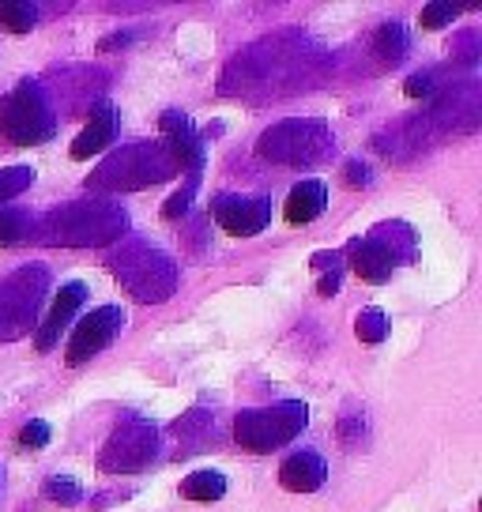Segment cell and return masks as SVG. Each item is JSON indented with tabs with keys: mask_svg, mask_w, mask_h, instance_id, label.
Masks as SVG:
<instances>
[{
	"mask_svg": "<svg viewBox=\"0 0 482 512\" xmlns=\"http://www.w3.org/2000/svg\"><path fill=\"white\" fill-rule=\"evenodd\" d=\"M328 72V49L306 31H275L241 49L219 76V95L241 102H272L309 91Z\"/></svg>",
	"mask_w": 482,
	"mask_h": 512,
	"instance_id": "cell-1",
	"label": "cell"
},
{
	"mask_svg": "<svg viewBox=\"0 0 482 512\" xmlns=\"http://www.w3.org/2000/svg\"><path fill=\"white\" fill-rule=\"evenodd\" d=\"M129 230V215L113 200H76L65 208L49 211L42 219H34L31 238L38 245L53 249H98L121 241Z\"/></svg>",
	"mask_w": 482,
	"mask_h": 512,
	"instance_id": "cell-2",
	"label": "cell"
},
{
	"mask_svg": "<svg viewBox=\"0 0 482 512\" xmlns=\"http://www.w3.org/2000/svg\"><path fill=\"white\" fill-rule=\"evenodd\" d=\"M106 268L136 302L144 305L166 302L177 290V260L166 249H159V245H151L144 238L121 241L106 256Z\"/></svg>",
	"mask_w": 482,
	"mask_h": 512,
	"instance_id": "cell-3",
	"label": "cell"
},
{
	"mask_svg": "<svg viewBox=\"0 0 482 512\" xmlns=\"http://www.w3.org/2000/svg\"><path fill=\"white\" fill-rule=\"evenodd\" d=\"M177 174V159L162 140H147V144H129L113 151L110 159L98 170L87 174V189L91 192H140L151 185H162Z\"/></svg>",
	"mask_w": 482,
	"mask_h": 512,
	"instance_id": "cell-4",
	"label": "cell"
},
{
	"mask_svg": "<svg viewBox=\"0 0 482 512\" xmlns=\"http://www.w3.org/2000/svg\"><path fill=\"white\" fill-rule=\"evenodd\" d=\"M260 159L275 162V166H321L336 155V136L332 128L317 121V117H287L264 128L257 140Z\"/></svg>",
	"mask_w": 482,
	"mask_h": 512,
	"instance_id": "cell-5",
	"label": "cell"
},
{
	"mask_svg": "<svg viewBox=\"0 0 482 512\" xmlns=\"http://www.w3.org/2000/svg\"><path fill=\"white\" fill-rule=\"evenodd\" d=\"M309 422V407L298 400L287 403H272V407H249V411H238L234 418V441H238L245 452H275L287 441H294L298 433L306 430Z\"/></svg>",
	"mask_w": 482,
	"mask_h": 512,
	"instance_id": "cell-6",
	"label": "cell"
},
{
	"mask_svg": "<svg viewBox=\"0 0 482 512\" xmlns=\"http://www.w3.org/2000/svg\"><path fill=\"white\" fill-rule=\"evenodd\" d=\"M0 132L16 147H38L53 140L57 117H53V106H49L42 83L23 80L4 95V102H0Z\"/></svg>",
	"mask_w": 482,
	"mask_h": 512,
	"instance_id": "cell-7",
	"label": "cell"
},
{
	"mask_svg": "<svg viewBox=\"0 0 482 512\" xmlns=\"http://www.w3.org/2000/svg\"><path fill=\"white\" fill-rule=\"evenodd\" d=\"M46 290L49 272L42 264H27V268H16L8 279H0V343L23 339L38 324Z\"/></svg>",
	"mask_w": 482,
	"mask_h": 512,
	"instance_id": "cell-8",
	"label": "cell"
},
{
	"mask_svg": "<svg viewBox=\"0 0 482 512\" xmlns=\"http://www.w3.org/2000/svg\"><path fill=\"white\" fill-rule=\"evenodd\" d=\"M159 430L144 418H129L110 433V441L98 452V471L106 475H132L159 460Z\"/></svg>",
	"mask_w": 482,
	"mask_h": 512,
	"instance_id": "cell-9",
	"label": "cell"
},
{
	"mask_svg": "<svg viewBox=\"0 0 482 512\" xmlns=\"http://www.w3.org/2000/svg\"><path fill=\"white\" fill-rule=\"evenodd\" d=\"M211 219L234 238H257L264 226L272 223V200L268 196H234L219 192L211 200Z\"/></svg>",
	"mask_w": 482,
	"mask_h": 512,
	"instance_id": "cell-10",
	"label": "cell"
},
{
	"mask_svg": "<svg viewBox=\"0 0 482 512\" xmlns=\"http://www.w3.org/2000/svg\"><path fill=\"white\" fill-rule=\"evenodd\" d=\"M121 324H125V313H121L117 305L91 309V313L76 324L72 339H68L65 362H68V366H83V362H91L98 351H106V347H110L113 336L121 332Z\"/></svg>",
	"mask_w": 482,
	"mask_h": 512,
	"instance_id": "cell-11",
	"label": "cell"
},
{
	"mask_svg": "<svg viewBox=\"0 0 482 512\" xmlns=\"http://www.w3.org/2000/svg\"><path fill=\"white\" fill-rule=\"evenodd\" d=\"M162 128V144L170 147V155L177 159V170H185V185H196L200 189V170H204V144L196 136L193 121L181 110H166L159 117Z\"/></svg>",
	"mask_w": 482,
	"mask_h": 512,
	"instance_id": "cell-12",
	"label": "cell"
},
{
	"mask_svg": "<svg viewBox=\"0 0 482 512\" xmlns=\"http://www.w3.org/2000/svg\"><path fill=\"white\" fill-rule=\"evenodd\" d=\"M83 298H87V287H83V283H65V287H61V294L53 298L49 317L38 324V336H34V347H38V351H49V347L61 339V332L68 328V320L76 317V309L83 305Z\"/></svg>",
	"mask_w": 482,
	"mask_h": 512,
	"instance_id": "cell-13",
	"label": "cell"
},
{
	"mask_svg": "<svg viewBox=\"0 0 482 512\" xmlns=\"http://www.w3.org/2000/svg\"><path fill=\"white\" fill-rule=\"evenodd\" d=\"M324 479H328V464H324L317 452H309V448L287 456L283 467H279V482H283V490H290V494H313V490L324 486Z\"/></svg>",
	"mask_w": 482,
	"mask_h": 512,
	"instance_id": "cell-14",
	"label": "cell"
},
{
	"mask_svg": "<svg viewBox=\"0 0 482 512\" xmlns=\"http://www.w3.org/2000/svg\"><path fill=\"white\" fill-rule=\"evenodd\" d=\"M113 136H117V110H113L110 102H98L95 110H91V121L83 128L80 136L72 140V159H91L98 151H106L113 144Z\"/></svg>",
	"mask_w": 482,
	"mask_h": 512,
	"instance_id": "cell-15",
	"label": "cell"
},
{
	"mask_svg": "<svg viewBox=\"0 0 482 512\" xmlns=\"http://www.w3.org/2000/svg\"><path fill=\"white\" fill-rule=\"evenodd\" d=\"M347 260H351V272L358 279H366V283H385L392 268H396L388 249L377 238H354L347 245Z\"/></svg>",
	"mask_w": 482,
	"mask_h": 512,
	"instance_id": "cell-16",
	"label": "cell"
},
{
	"mask_svg": "<svg viewBox=\"0 0 482 512\" xmlns=\"http://www.w3.org/2000/svg\"><path fill=\"white\" fill-rule=\"evenodd\" d=\"M324 208H328V185L317 181V177H309V181H298V185L290 189L283 215H287V223L306 226V223H313V219H321Z\"/></svg>",
	"mask_w": 482,
	"mask_h": 512,
	"instance_id": "cell-17",
	"label": "cell"
},
{
	"mask_svg": "<svg viewBox=\"0 0 482 512\" xmlns=\"http://www.w3.org/2000/svg\"><path fill=\"white\" fill-rule=\"evenodd\" d=\"M407 49H411V38H407L403 23L388 19V23L377 27V34H373V53H377V61L385 64V68H396L407 57Z\"/></svg>",
	"mask_w": 482,
	"mask_h": 512,
	"instance_id": "cell-18",
	"label": "cell"
},
{
	"mask_svg": "<svg viewBox=\"0 0 482 512\" xmlns=\"http://www.w3.org/2000/svg\"><path fill=\"white\" fill-rule=\"evenodd\" d=\"M370 238H377L385 245L392 264H411V256H415V230L407 223H381Z\"/></svg>",
	"mask_w": 482,
	"mask_h": 512,
	"instance_id": "cell-19",
	"label": "cell"
},
{
	"mask_svg": "<svg viewBox=\"0 0 482 512\" xmlns=\"http://www.w3.org/2000/svg\"><path fill=\"white\" fill-rule=\"evenodd\" d=\"M174 433L181 437V441H189L181 452L204 448L208 445V437H215V418H211V411H189L185 418H177L174 422Z\"/></svg>",
	"mask_w": 482,
	"mask_h": 512,
	"instance_id": "cell-20",
	"label": "cell"
},
{
	"mask_svg": "<svg viewBox=\"0 0 482 512\" xmlns=\"http://www.w3.org/2000/svg\"><path fill=\"white\" fill-rule=\"evenodd\" d=\"M181 494L189 497V501L211 505V501H219V497L226 494V479L219 475V471H211V467H204V471H193L189 479L181 482Z\"/></svg>",
	"mask_w": 482,
	"mask_h": 512,
	"instance_id": "cell-21",
	"label": "cell"
},
{
	"mask_svg": "<svg viewBox=\"0 0 482 512\" xmlns=\"http://www.w3.org/2000/svg\"><path fill=\"white\" fill-rule=\"evenodd\" d=\"M38 23V8L27 0H0V27L12 34H27Z\"/></svg>",
	"mask_w": 482,
	"mask_h": 512,
	"instance_id": "cell-22",
	"label": "cell"
},
{
	"mask_svg": "<svg viewBox=\"0 0 482 512\" xmlns=\"http://www.w3.org/2000/svg\"><path fill=\"white\" fill-rule=\"evenodd\" d=\"M34 219L23 208H0V245H19V241L31 238Z\"/></svg>",
	"mask_w": 482,
	"mask_h": 512,
	"instance_id": "cell-23",
	"label": "cell"
},
{
	"mask_svg": "<svg viewBox=\"0 0 482 512\" xmlns=\"http://www.w3.org/2000/svg\"><path fill=\"white\" fill-rule=\"evenodd\" d=\"M354 336L362 343H385L388 339V317L381 309H362L354 320Z\"/></svg>",
	"mask_w": 482,
	"mask_h": 512,
	"instance_id": "cell-24",
	"label": "cell"
},
{
	"mask_svg": "<svg viewBox=\"0 0 482 512\" xmlns=\"http://www.w3.org/2000/svg\"><path fill=\"white\" fill-rule=\"evenodd\" d=\"M31 185H34L31 166H8V170H0V208H4L8 200H16L23 189H31Z\"/></svg>",
	"mask_w": 482,
	"mask_h": 512,
	"instance_id": "cell-25",
	"label": "cell"
},
{
	"mask_svg": "<svg viewBox=\"0 0 482 512\" xmlns=\"http://www.w3.org/2000/svg\"><path fill=\"white\" fill-rule=\"evenodd\" d=\"M42 494H46L49 501H57V505H76V501H83L80 482L68 479V475H53V479H46Z\"/></svg>",
	"mask_w": 482,
	"mask_h": 512,
	"instance_id": "cell-26",
	"label": "cell"
},
{
	"mask_svg": "<svg viewBox=\"0 0 482 512\" xmlns=\"http://www.w3.org/2000/svg\"><path fill=\"white\" fill-rule=\"evenodd\" d=\"M460 12H471V4H426L418 23H422L426 31H441V27H445L449 19L460 16Z\"/></svg>",
	"mask_w": 482,
	"mask_h": 512,
	"instance_id": "cell-27",
	"label": "cell"
},
{
	"mask_svg": "<svg viewBox=\"0 0 482 512\" xmlns=\"http://www.w3.org/2000/svg\"><path fill=\"white\" fill-rule=\"evenodd\" d=\"M403 91H407V98H437L445 91V83L437 80V72H415L403 83Z\"/></svg>",
	"mask_w": 482,
	"mask_h": 512,
	"instance_id": "cell-28",
	"label": "cell"
},
{
	"mask_svg": "<svg viewBox=\"0 0 482 512\" xmlns=\"http://www.w3.org/2000/svg\"><path fill=\"white\" fill-rule=\"evenodd\" d=\"M49 445V426L46 422H27L23 430H19V448H27V452H38V448H46Z\"/></svg>",
	"mask_w": 482,
	"mask_h": 512,
	"instance_id": "cell-29",
	"label": "cell"
},
{
	"mask_svg": "<svg viewBox=\"0 0 482 512\" xmlns=\"http://www.w3.org/2000/svg\"><path fill=\"white\" fill-rule=\"evenodd\" d=\"M373 181V174H370V166L366 162H347V185H370Z\"/></svg>",
	"mask_w": 482,
	"mask_h": 512,
	"instance_id": "cell-30",
	"label": "cell"
},
{
	"mask_svg": "<svg viewBox=\"0 0 482 512\" xmlns=\"http://www.w3.org/2000/svg\"><path fill=\"white\" fill-rule=\"evenodd\" d=\"M132 38H136V34H132V31L110 34V38H102V42H98V49H117V46H129Z\"/></svg>",
	"mask_w": 482,
	"mask_h": 512,
	"instance_id": "cell-31",
	"label": "cell"
},
{
	"mask_svg": "<svg viewBox=\"0 0 482 512\" xmlns=\"http://www.w3.org/2000/svg\"><path fill=\"white\" fill-rule=\"evenodd\" d=\"M0 482H4V479H0Z\"/></svg>",
	"mask_w": 482,
	"mask_h": 512,
	"instance_id": "cell-32",
	"label": "cell"
}]
</instances>
